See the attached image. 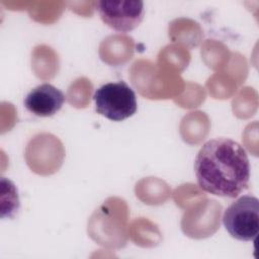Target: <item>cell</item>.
<instances>
[{
    "mask_svg": "<svg viewBox=\"0 0 259 259\" xmlns=\"http://www.w3.org/2000/svg\"><path fill=\"white\" fill-rule=\"evenodd\" d=\"M194 172L203 191L235 198L248 186L250 162L243 146L231 139L218 138L200 148L194 161Z\"/></svg>",
    "mask_w": 259,
    "mask_h": 259,
    "instance_id": "cell-1",
    "label": "cell"
},
{
    "mask_svg": "<svg viewBox=\"0 0 259 259\" xmlns=\"http://www.w3.org/2000/svg\"><path fill=\"white\" fill-rule=\"evenodd\" d=\"M96 112L112 121H121L133 116L137 109L134 90L123 81L110 82L94 92Z\"/></svg>",
    "mask_w": 259,
    "mask_h": 259,
    "instance_id": "cell-2",
    "label": "cell"
},
{
    "mask_svg": "<svg viewBox=\"0 0 259 259\" xmlns=\"http://www.w3.org/2000/svg\"><path fill=\"white\" fill-rule=\"evenodd\" d=\"M223 225L234 239L255 241L259 232V200L253 195H243L225 210Z\"/></svg>",
    "mask_w": 259,
    "mask_h": 259,
    "instance_id": "cell-3",
    "label": "cell"
},
{
    "mask_svg": "<svg viewBox=\"0 0 259 259\" xmlns=\"http://www.w3.org/2000/svg\"><path fill=\"white\" fill-rule=\"evenodd\" d=\"M101 20L110 28L119 32H128L137 28L145 14L141 0H101L95 3Z\"/></svg>",
    "mask_w": 259,
    "mask_h": 259,
    "instance_id": "cell-4",
    "label": "cell"
},
{
    "mask_svg": "<svg viewBox=\"0 0 259 259\" xmlns=\"http://www.w3.org/2000/svg\"><path fill=\"white\" fill-rule=\"evenodd\" d=\"M65 99L61 90L50 83H44L27 93L24 98V106L36 116L49 117L62 108Z\"/></svg>",
    "mask_w": 259,
    "mask_h": 259,
    "instance_id": "cell-5",
    "label": "cell"
}]
</instances>
